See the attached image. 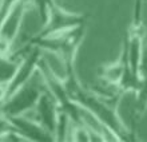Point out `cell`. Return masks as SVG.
<instances>
[{
  "label": "cell",
  "mask_w": 147,
  "mask_h": 142,
  "mask_svg": "<svg viewBox=\"0 0 147 142\" xmlns=\"http://www.w3.org/2000/svg\"><path fill=\"white\" fill-rule=\"evenodd\" d=\"M63 85L71 99L94 118L115 141H132L131 127L126 125L118 111V98L122 95H107L83 86L76 71H68L62 77Z\"/></svg>",
  "instance_id": "1"
},
{
  "label": "cell",
  "mask_w": 147,
  "mask_h": 142,
  "mask_svg": "<svg viewBox=\"0 0 147 142\" xmlns=\"http://www.w3.org/2000/svg\"><path fill=\"white\" fill-rule=\"evenodd\" d=\"M86 32H87V26H80L46 36L34 35L30 40V44L38 46L43 52L54 55L60 62L66 74L75 70V59L84 40Z\"/></svg>",
  "instance_id": "2"
},
{
  "label": "cell",
  "mask_w": 147,
  "mask_h": 142,
  "mask_svg": "<svg viewBox=\"0 0 147 142\" xmlns=\"http://www.w3.org/2000/svg\"><path fill=\"white\" fill-rule=\"evenodd\" d=\"M144 0H134L132 16L123 39L127 51V58L132 71L140 79L144 65V46H146L147 28L144 23Z\"/></svg>",
  "instance_id": "3"
},
{
  "label": "cell",
  "mask_w": 147,
  "mask_h": 142,
  "mask_svg": "<svg viewBox=\"0 0 147 142\" xmlns=\"http://www.w3.org/2000/svg\"><path fill=\"white\" fill-rule=\"evenodd\" d=\"M32 7V0H19L0 23V58L13 56V46L23 26L24 18Z\"/></svg>",
  "instance_id": "4"
},
{
  "label": "cell",
  "mask_w": 147,
  "mask_h": 142,
  "mask_svg": "<svg viewBox=\"0 0 147 142\" xmlns=\"http://www.w3.org/2000/svg\"><path fill=\"white\" fill-rule=\"evenodd\" d=\"M35 77L36 74L4 101V103L0 106L1 114H4L5 117H16V115H23L27 111L34 110L42 92L46 88L44 83L40 85L38 79H35Z\"/></svg>",
  "instance_id": "5"
},
{
  "label": "cell",
  "mask_w": 147,
  "mask_h": 142,
  "mask_svg": "<svg viewBox=\"0 0 147 142\" xmlns=\"http://www.w3.org/2000/svg\"><path fill=\"white\" fill-rule=\"evenodd\" d=\"M80 26H87V15L80 12L68 11L62 5L54 3L48 10L46 19L42 22V28L38 36H46L50 34H56L71 28H76Z\"/></svg>",
  "instance_id": "6"
},
{
  "label": "cell",
  "mask_w": 147,
  "mask_h": 142,
  "mask_svg": "<svg viewBox=\"0 0 147 142\" xmlns=\"http://www.w3.org/2000/svg\"><path fill=\"white\" fill-rule=\"evenodd\" d=\"M7 118L11 123V126L24 141H55L54 134L47 130L36 119H30L24 114L16 115V117H7Z\"/></svg>",
  "instance_id": "7"
},
{
  "label": "cell",
  "mask_w": 147,
  "mask_h": 142,
  "mask_svg": "<svg viewBox=\"0 0 147 142\" xmlns=\"http://www.w3.org/2000/svg\"><path fill=\"white\" fill-rule=\"evenodd\" d=\"M38 115L39 123H42L48 131H51L55 137V130H56V125H58V118H59V106L58 102L55 101L48 90H44L42 92V95L39 98L38 103L34 107Z\"/></svg>",
  "instance_id": "8"
},
{
  "label": "cell",
  "mask_w": 147,
  "mask_h": 142,
  "mask_svg": "<svg viewBox=\"0 0 147 142\" xmlns=\"http://www.w3.org/2000/svg\"><path fill=\"white\" fill-rule=\"evenodd\" d=\"M134 94H135V113L138 117H142L147 110V71L142 73V77Z\"/></svg>",
  "instance_id": "9"
},
{
  "label": "cell",
  "mask_w": 147,
  "mask_h": 142,
  "mask_svg": "<svg viewBox=\"0 0 147 142\" xmlns=\"http://www.w3.org/2000/svg\"><path fill=\"white\" fill-rule=\"evenodd\" d=\"M55 3V0H32V7L36 8V11L39 14V18L40 20L46 19L47 14H48V10L51 8V5Z\"/></svg>",
  "instance_id": "10"
},
{
  "label": "cell",
  "mask_w": 147,
  "mask_h": 142,
  "mask_svg": "<svg viewBox=\"0 0 147 142\" xmlns=\"http://www.w3.org/2000/svg\"><path fill=\"white\" fill-rule=\"evenodd\" d=\"M19 0H0V23Z\"/></svg>",
  "instance_id": "11"
}]
</instances>
